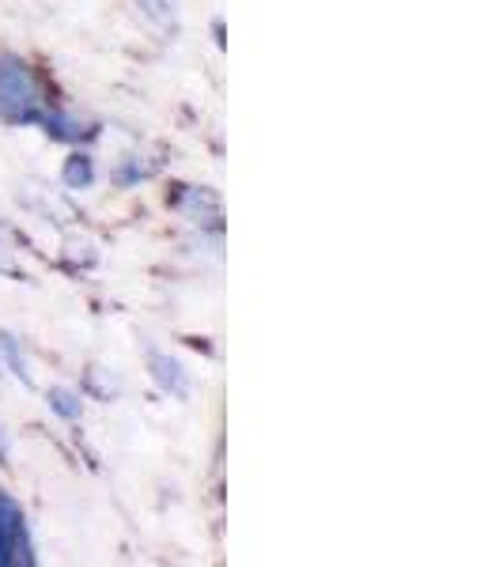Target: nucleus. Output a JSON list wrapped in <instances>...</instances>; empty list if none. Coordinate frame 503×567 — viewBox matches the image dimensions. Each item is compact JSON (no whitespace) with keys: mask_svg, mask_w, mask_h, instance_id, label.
Returning a JSON list of instances; mask_svg holds the SVG:
<instances>
[{"mask_svg":"<svg viewBox=\"0 0 503 567\" xmlns=\"http://www.w3.org/2000/svg\"><path fill=\"white\" fill-rule=\"evenodd\" d=\"M0 269H8V261H4V258H0Z\"/></svg>","mask_w":503,"mask_h":567,"instance_id":"obj_11","label":"nucleus"},{"mask_svg":"<svg viewBox=\"0 0 503 567\" xmlns=\"http://www.w3.org/2000/svg\"><path fill=\"white\" fill-rule=\"evenodd\" d=\"M31 537H27L23 511L8 492H0V567L31 564Z\"/></svg>","mask_w":503,"mask_h":567,"instance_id":"obj_2","label":"nucleus"},{"mask_svg":"<svg viewBox=\"0 0 503 567\" xmlns=\"http://www.w3.org/2000/svg\"><path fill=\"white\" fill-rule=\"evenodd\" d=\"M141 12L148 16L155 27H175V4L171 0H136Z\"/></svg>","mask_w":503,"mask_h":567,"instance_id":"obj_7","label":"nucleus"},{"mask_svg":"<svg viewBox=\"0 0 503 567\" xmlns=\"http://www.w3.org/2000/svg\"><path fill=\"white\" fill-rule=\"evenodd\" d=\"M50 405H53V413L65 416V420H76L80 416V398L72 390H65V386L50 390Z\"/></svg>","mask_w":503,"mask_h":567,"instance_id":"obj_8","label":"nucleus"},{"mask_svg":"<svg viewBox=\"0 0 503 567\" xmlns=\"http://www.w3.org/2000/svg\"><path fill=\"white\" fill-rule=\"evenodd\" d=\"M148 368H152V379L160 382L163 393H171V398H178V401L189 398V374L182 371V363L175 360V355L155 352L148 360Z\"/></svg>","mask_w":503,"mask_h":567,"instance_id":"obj_4","label":"nucleus"},{"mask_svg":"<svg viewBox=\"0 0 503 567\" xmlns=\"http://www.w3.org/2000/svg\"><path fill=\"white\" fill-rule=\"evenodd\" d=\"M69 258H72V261H84V265L95 261V250H91V239H69Z\"/></svg>","mask_w":503,"mask_h":567,"instance_id":"obj_10","label":"nucleus"},{"mask_svg":"<svg viewBox=\"0 0 503 567\" xmlns=\"http://www.w3.org/2000/svg\"><path fill=\"white\" fill-rule=\"evenodd\" d=\"M61 178H65L69 189H88L91 182H95V167H91V155H72L65 163V171H61Z\"/></svg>","mask_w":503,"mask_h":567,"instance_id":"obj_6","label":"nucleus"},{"mask_svg":"<svg viewBox=\"0 0 503 567\" xmlns=\"http://www.w3.org/2000/svg\"><path fill=\"white\" fill-rule=\"evenodd\" d=\"M0 352L8 355V363H12V371L20 374L23 382H31V371H27V360H23V352H20V344H16V337H0Z\"/></svg>","mask_w":503,"mask_h":567,"instance_id":"obj_9","label":"nucleus"},{"mask_svg":"<svg viewBox=\"0 0 503 567\" xmlns=\"http://www.w3.org/2000/svg\"><path fill=\"white\" fill-rule=\"evenodd\" d=\"M42 84L39 76L31 72V65L16 58H4L0 61V114L8 122H39L42 117Z\"/></svg>","mask_w":503,"mask_h":567,"instance_id":"obj_1","label":"nucleus"},{"mask_svg":"<svg viewBox=\"0 0 503 567\" xmlns=\"http://www.w3.org/2000/svg\"><path fill=\"white\" fill-rule=\"evenodd\" d=\"M175 208L189 224H201V227H219V219H224V205H219V197L205 186H182V194L175 197Z\"/></svg>","mask_w":503,"mask_h":567,"instance_id":"obj_3","label":"nucleus"},{"mask_svg":"<svg viewBox=\"0 0 503 567\" xmlns=\"http://www.w3.org/2000/svg\"><path fill=\"white\" fill-rule=\"evenodd\" d=\"M39 122L45 125V133L58 136V141H84V136H91L88 125H80L76 117H65V114H42Z\"/></svg>","mask_w":503,"mask_h":567,"instance_id":"obj_5","label":"nucleus"}]
</instances>
